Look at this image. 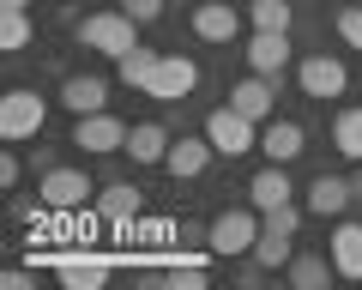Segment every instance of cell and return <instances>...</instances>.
Returning <instances> with one entry per match:
<instances>
[{"label": "cell", "instance_id": "cell-8", "mask_svg": "<svg viewBox=\"0 0 362 290\" xmlns=\"http://www.w3.org/2000/svg\"><path fill=\"white\" fill-rule=\"evenodd\" d=\"M73 145H85L90 158H109V151H127V121L97 109V115H73Z\"/></svg>", "mask_w": 362, "mask_h": 290}, {"label": "cell", "instance_id": "cell-11", "mask_svg": "<svg viewBox=\"0 0 362 290\" xmlns=\"http://www.w3.org/2000/svg\"><path fill=\"white\" fill-rule=\"evenodd\" d=\"M350 199H356V182H344V175H314L308 182V199H302V206H308V218H344V206Z\"/></svg>", "mask_w": 362, "mask_h": 290}, {"label": "cell", "instance_id": "cell-30", "mask_svg": "<svg viewBox=\"0 0 362 290\" xmlns=\"http://www.w3.org/2000/svg\"><path fill=\"white\" fill-rule=\"evenodd\" d=\"M0 6H30V0H0Z\"/></svg>", "mask_w": 362, "mask_h": 290}, {"label": "cell", "instance_id": "cell-7", "mask_svg": "<svg viewBox=\"0 0 362 290\" xmlns=\"http://www.w3.org/2000/svg\"><path fill=\"white\" fill-rule=\"evenodd\" d=\"M194 85H199L194 54H157V73H151V85H145V97H151V103H181V97H194Z\"/></svg>", "mask_w": 362, "mask_h": 290}, {"label": "cell", "instance_id": "cell-20", "mask_svg": "<svg viewBox=\"0 0 362 290\" xmlns=\"http://www.w3.org/2000/svg\"><path fill=\"white\" fill-rule=\"evenodd\" d=\"M30 42H37V18H30V6H0V49L25 54Z\"/></svg>", "mask_w": 362, "mask_h": 290}, {"label": "cell", "instance_id": "cell-28", "mask_svg": "<svg viewBox=\"0 0 362 290\" xmlns=\"http://www.w3.org/2000/svg\"><path fill=\"white\" fill-rule=\"evenodd\" d=\"M121 13H133L139 25H157L163 18V0H121Z\"/></svg>", "mask_w": 362, "mask_h": 290}, {"label": "cell", "instance_id": "cell-22", "mask_svg": "<svg viewBox=\"0 0 362 290\" xmlns=\"http://www.w3.org/2000/svg\"><path fill=\"white\" fill-rule=\"evenodd\" d=\"M332 145H338V158L362 163V109H338L332 115Z\"/></svg>", "mask_w": 362, "mask_h": 290}, {"label": "cell", "instance_id": "cell-3", "mask_svg": "<svg viewBox=\"0 0 362 290\" xmlns=\"http://www.w3.org/2000/svg\"><path fill=\"white\" fill-rule=\"evenodd\" d=\"M49 127V97L30 91V85H13V91L0 97V139L6 145H25Z\"/></svg>", "mask_w": 362, "mask_h": 290}, {"label": "cell", "instance_id": "cell-29", "mask_svg": "<svg viewBox=\"0 0 362 290\" xmlns=\"http://www.w3.org/2000/svg\"><path fill=\"white\" fill-rule=\"evenodd\" d=\"M18 175H25V163L6 151V158H0V187H18Z\"/></svg>", "mask_w": 362, "mask_h": 290}, {"label": "cell", "instance_id": "cell-14", "mask_svg": "<svg viewBox=\"0 0 362 290\" xmlns=\"http://www.w3.org/2000/svg\"><path fill=\"white\" fill-rule=\"evenodd\" d=\"M259 151H266V163H296L302 151H308V133H302L296 121L272 115L266 127H259Z\"/></svg>", "mask_w": 362, "mask_h": 290}, {"label": "cell", "instance_id": "cell-16", "mask_svg": "<svg viewBox=\"0 0 362 290\" xmlns=\"http://www.w3.org/2000/svg\"><path fill=\"white\" fill-rule=\"evenodd\" d=\"M61 109H73V115H97V109H109V79H103V73H73V79L61 85Z\"/></svg>", "mask_w": 362, "mask_h": 290}, {"label": "cell", "instance_id": "cell-2", "mask_svg": "<svg viewBox=\"0 0 362 290\" xmlns=\"http://www.w3.org/2000/svg\"><path fill=\"white\" fill-rule=\"evenodd\" d=\"M259 224H266V211H259V206H230V211H218V218H211V230H206V248L218 254V260L254 254Z\"/></svg>", "mask_w": 362, "mask_h": 290}, {"label": "cell", "instance_id": "cell-23", "mask_svg": "<svg viewBox=\"0 0 362 290\" xmlns=\"http://www.w3.org/2000/svg\"><path fill=\"white\" fill-rule=\"evenodd\" d=\"M332 272H338L332 254H296V260H290V284H296V290H320Z\"/></svg>", "mask_w": 362, "mask_h": 290}, {"label": "cell", "instance_id": "cell-10", "mask_svg": "<svg viewBox=\"0 0 362 290\" xmlns=\"http://www.w3.org/2000/svg\"><path fill=\"white\" fill-rule=\"evenodd\" d=\"M247 73H266V79H278L290 66V30H254L247 37Z\"/></svg>", "mask_w": 362, "mask_h": 290}, {"label": "cell", "instance_id": "cell-15", "mask_svg": "<svg viewBox=\"0 0 362 290\" xmlns=\"http://www.w3.org/2000/svg\"><path fill=\"white\" fill-rule=\"evenodd\" d=\"M194 37L199 42H235L242 37V13L230 0H206V6H194Z\"/></svg>", "mask_w": 362, "mask_h": 290}, {"label": "cell", "instance_id": "cell-25", "mask_svg": "<svg viewBox=\"0 0 362 290\" xmlns=\"http://www.w3.org/2000/svg\"><path fill=\"white\" fill-rule=\"evenodd\" d=\"M151 73H157V54H151V49H133L127 61H121V85H127V91H145Z\"/></svg>", "mask_w": 362, "mask_h": 290}, {"label": "cell", "instance_id": "cell-13", "mask_svg": "<svg viewBox=\"0 0 362 290\" xmlns=\"http://www.w3.org/2000/svg\"><path fill=\"white\" fill-rule=\"evenodd\" d=\"M230 103L242 109L247 121H259V127H266V121L278 115V79H266V73H254V79L230 85Z\"/></svg>", "mask_w": 362, "mask_h": 290}, {"label": "cell", "instance_id": "cell-27", "mask_svg": "<svg viewBox=\"0 0 362 290\" xmlns=\"http://www.w3.org/2000/svg\"><path fill=\"white\" fill-rule=\"evenodd\" d=\"M302 211H308V206H296V199H290V206H278V211H266V230H284V236H296Z\"/></svg>", "mask_w": 362, "mask_h": 290}, {"label": "cell", "instance_id": "cell-21", "mask_svg": "<svg viewBox=\"0 0 362 290\" xmlns=\"http://www.w3.org/2000/svg\"><path fill=\"white\" fill-rule=\"evenodd\" d=\"M296 260V236H284V230H266L259 224V242H254V266H266V272H278V266Z\"/></svg>", "mask_w": 362, "mask_h": 290}, {"label": "cell", "instance_id": "cell-1", "mask_svg": "<svg viewBox=\"0 0 362 290\" xmlns=\"http://www.w3.org/2000/svg\"><path fill=\"white\" fill-rule=\"evenodd\" d=\"M73 37H78V49H97V54H109V61H127L133 49H139V18L133 13H85L73 25Z\"/></svg>", "mask_w": 362, "mask_h": 290}, {"label": "cell", "instance_id": "cell-26", "mask_svg": "<svg viewBox=\"0 0 362 290\" xmlns=\"http://www.w3.org/2000/svg\"><path fill=\"white\" fill-rule=\"evenodd\" d=\"M338 37H344L350 49H362V0H344V6H338Z\"/></svg>", "mask_w": 362, "mask_h": 290}, {"label": "cell", "instance_id": "cell-12", "mask_svg": "<svg viewBox=\"0 0 362 290\" xmlns=\"http://www.w3.org/2000/svg\"><path fill=\"white\" fill-rule=\"evenodd\" d=\"M97 211H103V224L133 230V224H139V211H145V194L133 182H109V187H97Z\"/></svg>", "mask_w": 362, "mask_h": 290}, {"label": "cell", "instance_id": "cell-6", "mask_svg": "<svg viewBox=\"0 0 362 290\" xmlns=\"http://www.w3.org/2000/svg\"><path fill=\"white\" fill-rule=\"evenodd\" d=\"M37 199L49 211H78L85 199H97V187H90L85 170H66V163H54V170L37 175Z\"/></svg>", "mask_w": 362, "mask_h": 290}, {"label": "cell", "instance_id": "cell-24", "mask_svg": "<svg viewBox=\"0 0 362 290\" xmlns=\"http://www.w3.org/2000/svg\"><path fill=\"white\" fill-rule=\"evenodd\" d=\"M247 18H254V30H290L296 6L290 0H247Z\"/></svg>", "mask_w": 362, "mask_h": 290}, {"label": "cell", "instance_id": "cell-4", "mask_svg": "<svg viewBox=\"0 0 362 290\" xmlns=\"http://www.w3.org/2000/svg\"><path fill=\"white\" fill-rule=\"evenodd\" d=\"M206 139L218 158H247V151H259V121H247L235 103H223L206 115Z\"/></svg>", "mask_w": 362, "mask_h": 290}, {"label": "cell", "instance_id": "cell-18", "mask_svg": "<svg viewBox=\"0 0 362 290\" xmlns=\"http://www.w3.org/2000/svg\"><path fill=\"white\" fill-rule=\"evenodd\" d=\"M247 199H254L259 211H278V206H290L296 199V187H290V163H266V170L247 182Z\"/></svg>", "mask_w": 362, "mask_h": 290}, {"label": "cell", "instance_id": "cell-9", "mask_svg": "<svg viewBox=\"0 0 362 290\" xmlns=\"http://www.w3.org/2000/svg\"><path fill=\"white\" fill-rule=\"evenodd\" d=\"M211 158H218V151H211L206 133H181V139H169L163 170L175 175V182H194V175H206V163H211Z\"/></svg>", "mask_w": 362, "mask_h": 290}, {"label": "cell", "instance_id": "cell-17", "mask_svg": "<svg viewBox=\"0 0 362 290\" xmlns=\"http://www.w3.org/2000/svg\"><path fill=\"white\" fill-rule=\"evenodd\" d=\"M326 254H332L338 278H362V224L338 218V224H332V236H326Z\"/></svg>", "mask_w": 362, "mask_h": 290}, {"label": "cell", "instance_id": "cell-5", "mask_svg": "<svg viewBox=\"0 0 362 290\" xmlns=\"http://www.w3.org/2000/svg\"><path fill=\"white\" fill-rule=\"evenodd\" d=\"M296 85H302V97H314V103H332V97L350 91V66L320 49V54H308V61H296Z\"/></svg>", "mask_w": 362, "mask_h": 290}, {"label": "cell", "instance_id": "cell-19", "mask_svg": "<svg viewBox=\"0 0 362 290\" xmlns=\"http://www.w3.org/2000/svg\"><path fill=\"white\" fill-rule=\"evenodd\" d=\"M169 139H175V133H169L163 121H133V127H127V158L133 163H163L169 158Z\"/></svg>", "mask_w": 362, "mask_h": 290}]
</instances>
